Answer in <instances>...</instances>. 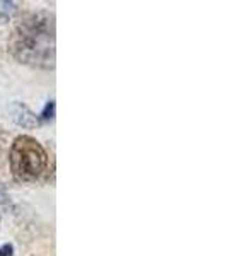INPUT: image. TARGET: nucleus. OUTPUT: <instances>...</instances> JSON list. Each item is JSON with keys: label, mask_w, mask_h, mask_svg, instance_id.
<instances>
[{"label": "nucleus", "mask_w": 227, "mask_h": 256, "mask_svg": "<svg viewBox=\"0 0 227 256\" xmlns=\"http://www.w3.org/2000/svg\"><path fill=\"white\" fill-rule=\"evenodd\" d=\"M9 52L19 64L44 70L55 67V16L48 10L22 16L12 30Z\"/></svg>", "instance_id": "f257e3e1"}, {"label": "nucleus", "mask_w": 227, "mask_h": 256, "mask_svg": "<svg viewBox=\"0 0 227 256\" xmlns=\"http://www.w3.org/2000/svg\"><path fill=\"white\" fill-rule=\"evenodd\" d=\"M10 171L18 181H34L46 171L48 154L44 147L30 135H19L10 147Z\"/></svg>", "instance_id": "f03ea898"}, {"label": "nucleus", "mask_w": 227, "mask_h": 256, "mask_svg": "<svg viewBox=\"0 0 227 256\" xmlns=\"http://www.w3.org/2000/svg\"><path fill=\"white\" fill-rule=\"evenodd\" d=\"M10 114H12V120L14 123H18L19 126H24V128H34L40 125V120L36 116L32 111L28 108L26 104L22 102H12L10 104Z\"/></svg>", "instance_id": "7ed1b4c3"}, {"label": "nucleus", "mask_w": 227, "mask_h": 256, "mask_svg": "<svg viewBox=\"0 0 227 256\" xmlns=\"http://www.w3.org/2000/svg\"><path fill=\"white\" fill-rule=\"evenodd\" d=\"M55 116V101H48L46 104H44L43 111H41V120H44V122H48V120H53Z\"/></svg>", "instance_id": "20e7f679"}, {"label": "nucleus", "mask_w": 227, "mask_h": 256, "mask_svg": "<svg viewBox=\"0 0 227 256\" xmlns=\"http://www.w3.org/2000/svg\"><path fill=\"white\" fill-rule=\"evenodd\" d=\"M0 6H2V10L6 12V16H4V20H7L12 16V12L16 10V4L14 2H2Z\"/></svg>", "instance_id": "39448f33"}, {"label": "nucleus", "mask_w": 227, "mask_h": 256, "mask_svg": "<svg viewBox=\"0 0 227 256\" xmlns=\"http://www.w3.org/2000/svg\"><path fill=\"white\" fill-rule=\"evenodd\" d=\"M12 254H14V246L12 244L0 246V256H12Z\"/></svg>", "instance_id": "423d86ee"}, {"label": "nucleus", "mask_w": 227, "mask_h": 256, "mask_svg": "<svg viewBox=\"0 0 227 256\" xmlns=\"http://www.w3.org/2000/svg\"><path fill=\"white\" fill-rule=\"evenodd\" d=\"M6 204H9V195H7L4 184H0V205H6Z\"/></svg>", "instance_id": "0eeeda50"}]
</instances>
